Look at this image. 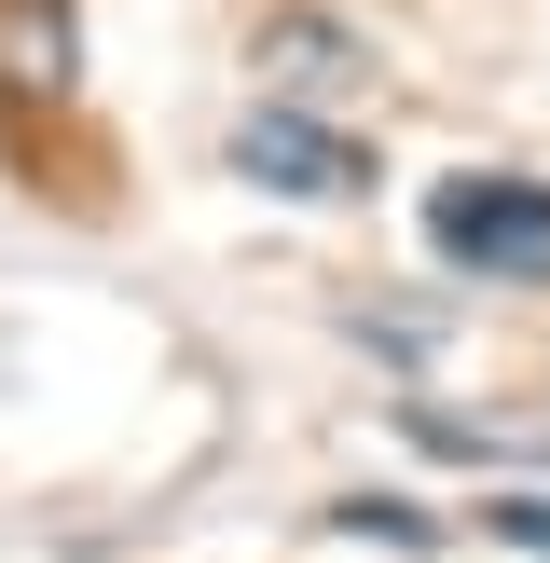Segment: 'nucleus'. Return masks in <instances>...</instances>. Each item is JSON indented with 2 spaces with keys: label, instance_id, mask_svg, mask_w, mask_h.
I'll return each instance as SVG.
<instances>
[{
  "label": "nucleus",
  "instance_id": "obj_1",
  "mask_svg": "<svg viewBox=\"0 0 550 563\" xmlns=\"http://www.w3.org/2000/svg\"><path fill=\"white\" fill-rule=\"evenodd\" d=\"M427 247L468 275V289H550V179H427Z\"/></svg>",
  "mask_w": 550,
  "mask_h": 563
},
{
  "label": "nucleus",
  "instance_id": "obj_2",
  "mask_svg": "<svg viewBox=\"0 0 550 563\" xmlns=\"http://www.w3.org/2000/svg\"><path fill=\"white\" fill-rule=\"evenodd\" d=\"M234 179L248 192H289V207H358L372 192V152H358L344 124H317V110H248L234 124Z\"/></svg>",
  "mask_w": 550,
  "mask_h": 563
},
{
  "label": "nucleus",
  "instance_id": "obj_3",
  "mask_svg": "<svg viewBox=\"0 0 550 563\" xmlns=\"http://www.w3.org/2000/svg\"><path fill=\"white\" fill-rule=\"evenodd\" d=\"M248 69H262L275 110H330V97H358V82H372V42H358L344 14H262Z\"/></svg>",
  "mask_w": 550,
  "mask_h": 563
},
{
  "label": "nucleus",
  "instance_id": "obj_4",
  "mask_svg": "<svg viewBox=\"0 0 550 563\" xmlns=\"http://www.w3.org/2000/svg\"><path fill=\"white\" fill-rule=\"evenodd\" d=\"M82 82V14L69 0H0V97H69Z\"/></svg>",
  "mask_w": 550,
  "mask_h": 563
},
{
  "label": "nucleus",
  "instance_id": "obj_5",
  "mask_svg": "<svg viewBox=\"0 0 550 563\" xmlns=\"http://www.w3.org/2000/svg\"><path fill=\"white\" fill-rule=\"evenodd\" d=\"M330 537H385V550H427L440 522H427V509H399V495H330Z\"/></svg>",
  "mask_w": 550,
  "mask_h": 563
},
{
  "label": "nucleus",
  "instance_id": "obj_6",
  "mask_svg": "<svg viewBox=\"0 0 550 563\" xmlns=\"http://www.w3.org/2000/svg\"><path fill=\"white\" fill-rule=\"evenodd\" d=\"M482 537H509V550H537V563H550V495H495Z\"/></svg>",
  "mask_w": 550,
  "mask_h": 563
}]
</instances>
